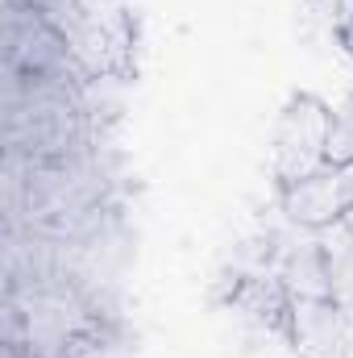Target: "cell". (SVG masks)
<instances>
[{"label": "cell", "instance_id": "cell-9", "mask_svg": "<svg viewBox=\"0 0 353 358\" xmlns=\"http://www.w3.org/2000/svg\"><path fill=\"white\" fill-rule=\"evenodd\" d=\"M329 275H333V300L353 313V250L345 259H337V263H329Z\"/></svg>", "mask_w": 353, "mask_h": 358}, {"label": "cell", "instance_id": "cell-10", "mask_svg": "<svg viewBox=\"0 0 353 358\" xmlns=\"http://www.w3.org/2000/svg\"><path fill=\"white\" fill-rule=\"evenodd\" d=\"M337 183H341V200H345V208H353V163L337 167Z\"/></svg>", "mask_w": 353, "mask_h": 358}, {"label": "cell", "instance_id": "cell-1", "mask_svg": "<svg viewBox=\"0 0 353 358\" xmlns=\"http://www.w3.org/2000/svg\"><path fill=\"white\" fill-rule=\"evenodd\" d=\"M329 121H333V108L312 92H295L283 104V113L274 121V138H270V176L278 187L329 167V159H324Z\"/></svg>", "mask_w": 353, "mask_h": 358}, {"label": "cell", "instance_id": "cell-8", "mask_svg": "<svg viewBox=\"0 0 353 358\" xmlns=\"http://www.w3.org/2000/svg\"><path fill=\"white\" fill-rule=\"evenodd\" d=\"M312 234H316V246L324 250L329 263L345 259L353 250V229L345 225V217H337V221H329V225H320V229H312Z\"/></svg>", "mask_w": 353, "mask_h": 358}, {"label": "cell", "instance_id": "cell-11", "mask_svg": "<svg viewBox=\"0 0 353 358\" xmlns=\"http://www.w3.org/2000/svg\"><path fill=\"white\" fill-rule=\"evenodd\" d=\"M337 42L345 46V55H350V59H353V17H350V25H345V29L337 34Z\"/></svg>", "mask_w": 353, "mask_h": 358}, {"label": "cell", "instance_id": "cell-7", "mask_svg": "<svg viewBox=\"0 0 353 358\" xmlns=\"http://www.w3.org/2000/svg\"><path fill=\"white\" fill-rule=\"evenodd\" d=\"M303 8H308V17H312L320 29H329L333 38L350 25V17H353V0H303Z\"/></svg>", "mask_w": 353, "mask_h": 358}, {"label": "cell", "instance_id": "cell-2", "mask_svg": "<svg viewBox=\"0 0 353 358\" xmlns=\"http://www.w3.org/2000/svg\"><path fill=\"white\" fill-rule=\"evenodd\" d=\"M350 325L353 313H345L337 300H291L287 346L299 358H333Z\"/></svg>", "mask_w": 353, "mask_h": 358}, {"label": "cell", "instance_id": "cell-4", "mask_svg": "<svg viewBox=\"0 0 353 358\" xmlns=\"http://www.w3.org/2000/svg\"><path fill=\"white\" fill-rule=\"evenodd\" d=\"M225 308L266 334H283L287 338V317H291V292L287 283L274 275V271H258V275H246L229 296H225Z\"/></svg>", "mask_w": 353, "mask_h": 358}, {"label": "cell", "instance_id": "cell-3", "mask_svg": "<svg viewBox=\"0 0 353 358\" xmlns=\"http://www.w3.org/2000/svg\"><path fill=\"white\" fill-rule=\"evenodd\" d=\"M278 238L274 250V275L287 283L291 300H333V275H329V259L316 246V234L303 229V238Z\"/></svg>", "mask_w": 353, "mask_h": 358}, {"label": "cell", "instance_id": "cell-6", "mask_svg": "<svg viewBox=\"0 0 353 358\" xmlns=\"http://www.w3.org/2000/svg\"><path fill=\"white\" fill-rule=\"evenodd\" d=\"M324 159H329V167H345V163H353V92L341 100V104H333Z\"/></svg>", "mask_w": 353, "mask_h": 358}, {"label": "cell", "instance_id": "cell-5", "mask_svg": "<svg viewBox=\"0 0 353 358\" xmlns=\"http://www.w3.org/2000/svg\"><path fill=\"white\" fill-rule=\"evenodd\" d=\"M278 213L287 217V225H299V229H320V225L337 221L345 213L337 167H320L316 176L278 187Z\"/></svg>", "mask_w": 353, "mask_h": 358}]
</instances>
